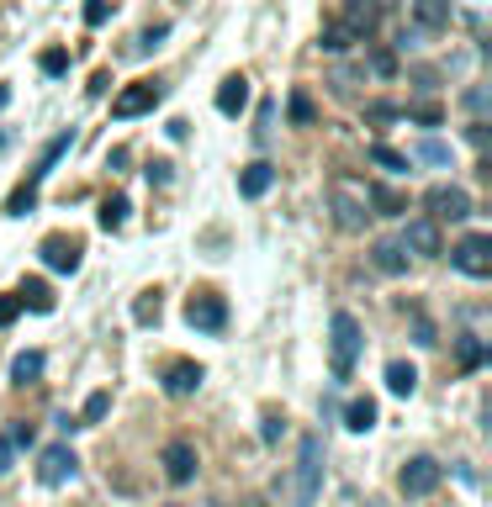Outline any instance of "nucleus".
I'll use <instances>...</instances> for the list:
<instances>
[{
  "instance_id": "nucleus-1",
  "label": "nucleus",
  "mask_w": 492,
  "mask_h": 507,
  "mask_svg": "<svg viewBox=\"0 0 492 507\" xmlns=\"http://www.w3.org/2000/svg\"><path fill=\"white\" fill-rule=\"evenodd\" d=\"M329 201H334V222L344 228V233H360L366 217H376L370 201H366V185H355V180H344V175L329 185Z\"/></svg>"
},
{
  "instance_id": "nucleus-2",
  "label": "nucleus",
  "mask_w": 492,
  "mask_h": 507,
  "mask_svg": "<svg viewBox=\"0 0 492 507\" xmlns=\"http://www.w3.org/2000/svg\"><path fill=\"white\" fill-rule=\"evenodd\" d=\"M355 355H360V323H355L349 312H334V323H329V359H334V381H349Z\"/></svg>"
},
{
  "instance_id": "nucleus-3",
  "label": "nucleus",
  "mask_w": 492,
  "mask_h": 507,
  "mask_svg": "<svg viewBox=\"0 0 492 507\" xmlns=\"http://www.w3.org/2000/svg\"><path fill=\"white\" fill-rule=\"evenodd\" d=\"M318 481H323V439L318 434H302L297 444V507H312L318 502Z\"/></svg>"
},
{
  "instance_id": "nucleus-4",
  "label": "nucleus",
  "mask_w": 492,
  "mask_h": 507,
  "mask_svg": "<svg viewBox=\"0 0 492 507\" xmlns=\"http://www.w3.org/2000/svg\"><path fill=\"white\" fill-rule=\"evenodd\" d=\"M450 265L461 269V275H471V280H487V275H492V239H487V233L461 239L456 249H450Z\"/></svg>"
},
{
  "instance_id": "nucleus-5",
  "label": "nucleus",
  "mask_w": 492,
  "mask_h": 507,
  "mask_svg": "<svg viewBox=\"0 0 492 507\" xmlns=\"http://www.w3.org/2000/svg\"><path fill=\"white\" fill-rule=\"evenodd\" d=\"M424 211H429L434 222H466L471 217V196H466L461 185H429L424 190Z\"/></svg>"
},
{
  "instance_id": "nucleus-6",
  "label": "nucleus",
  "mask_w": 492,
  "mask_h": 507,
  "mask_svg": "<svg viewBox=\"0 0 492 507\" xmlns=\"http://www.w3.org/2000/svg\"><path fill=\"white\" fill-rule=\"evenodd\" d=\"M185 323L196 333H222L228 328V301L217 297V291H196V297L185 301Z\"/></svg>"
},
{
  "instance_id": "nucleus-7",
  "label": "nucleus",
  "mask_w": 492,
  "mask_h": 507,
  "mask_svg": "<svg viewBox=\"0 0 492 507\" xmlns=\"http://www.w3.org/2000/svg\"><path fill=\"white\" fill-rule=\"evenodd\" d=\"M439 460H429V454H413L408 465H402V476H398V486H402V497H429L434 486H439Z\"/></svg>"
},
{
  "instance_id": "nucleus-8",
  "label": "nucleus",
  "mask_w": 492,
  "mask_h": 507,
  "mask_svg": "<svg viewBox=\"0 0 492 507\" xmlns=\"http://www.w3.org/2000/svg\"><path fill=\"white\" fill-rule=\"evenodd\" d=\"M159 95H164V90H159V80H138V85H127L123 95H117V101H112V117H143V112H154L159 106Z\"/></svg>"
},
{
  "instance_id": "nucleus-9",
  "label": "nucleus",
  "mask_w": 492,
  "mask_h": 507,
  "mask_svg": "<svg viewBox=\"0 0 492 507\" xmlns=\"http://www.w3.org/2000/svg\"><path fill=\"white\" fill-rule=\"evenodd\" d=\"M74 471H80V460H74L69 444H48L43 460H37V481L43 486H64V481H74Z\"/></svg>"
},
{
  "instance_id": "nucleus-10",
  "label": "nucleus",
  "mask_w": 492,
  "mask_h": 507,
  "mask_svg": "<svg viewBox=\"0 0 492 507\" xmlns=\"http://www.w3.org/2000/svg\"><path fill=\"white\" fill-rule=\"evenodd\" d=\"M37 254H43V265L59 269V275H74V269H80V239H69V233H48Z\"/></svg>"
},
{
  "instance_id": "nucleus-11",
  "label": "nucleus",
  "mask_w": 492,
  "mask_h": 507,
  "mask_svg": "<svg viewBox=\"0 0 492 507\" xmlns=\"http://www.w3.org/2000/svg\"><path fill=\"white\" fill-rule=\"evenodd\" d=\"M402 249H408V254H424V259H434V254H445V239H439V222H434V217H413V222H408V233H402Z\"/></svg>"
},
{
  "instance_id": "nucleus-12",
  "label": "nucleus",
  "mask_w": 492,
  "mask_h": 507,
  "mask_svg": "<svg viewBox=\"0 0 492 507\" xmlns=\"http://www.w3.org/2000/svg\"><path fill=\"white\" fill-rule=\"evenodd\" d=\"M159 465H164V476L175 481V486H185V481L196 476V444L191 439H170L164 454H159Z\"/></svg>"
},
{
  "instance_id": "nucleus-13",
  "label": "nucleus",
  "mask_w": 492,
  "mask_h": 507,
  "mask_svg": "<svg viewBox=\"0 0 492 507\" xmlns=\"http://www.w3.org/2000/svg\"><path fill=\"white\" fill-rule=\"evenodd\" d=\"M196 386H202V365L196 359H170L164 365V391L170 396H191Z\"/></svg>"
},
{
  "instance_id": "nucleus-14",
  "label": "nucleus",
  "mask_w": 492,
  "mask_h": 507,
  "mask_svg": "<svg viewBox=\"0 0 492 507\" xmlns=\"http://www.w3.org/2000/svg\"><path fill=\"white\" fill-rule=\"evenodd\" d=\"M376 22H381V11H376V0H344V16H339V27H349L360 43H366L370 32H376Z\"/></svg>"
},
{
  "instance_id": "nucleus-15",
  "label": "nucleus",
  "mask_w": 492,
  "mask_h": 507,
  "mask_svg": "<svg viewBox=\"0 0 492 507\" xmlns=\"http://www.w3.org/2000/svg\"><path fill=\"white\" fill-rule=\"evenodd\" d=\"M370 265L381 269V275H408V249H402V239H381L370 249Z\"/></svg>"
},
{
  "instance_id": "nucleus-16",
  "label": "nucleus",
  "mask_w": 492,
  "mask_h": 507,
  "mask_svg": "<svg viewBox=\"0 0 492 507\" xmlns=\"http://www.w3.org/2000/svg\"><path fill=\"white\" fill-rule=\"evenodd\" d=\"M244 106H249V80L244 74H228V80L217 85V112H222V117H239Z\"/></svg>"
},
{
  "instance_id": "nucleus-17",
  "label": "nucleus",
  "mask_w": 492,
  "mask_h": 507,
  "mask_svg": "<svg viewBox=\"0 0 492 507\" xmlns=\"http://www.w3.org/2000/svg\"><path fill=\"white\" fill-rule=\"evenodd\" d=\"M450 0H413V22H418V32H445L450 27Z\"/></svg>"
},
{
  "instance_id": "nucleus-18",
  "label": "nucleus",
  "mask_w": 492,
  "mask_h": 507,
  "mask_svg": "<svg viewBox=\"0 0 492 507\" xmlns=\"http://www.w3.org/2000/svg\"><path fill=\"white\" fill-rule=\"evenodd\" d=\"M276 185V164H265V159H254L244 175H239V196H249V201H260L265 190Z\"/></svg>"
},
{
  "instance_id": "nucleus-19",
  "label": "nucleus",
  "mask_w": 492,
  "mask_h": 507,
  "mask_svg": "<svg viewBox=\"0 0 492 507\" xmlns=\"http://www.w3.org/2000/svg\"><path fill=\"white\" fill-rule=\"evenodd\" d=\"M69 143H74V132H69V127H64L59 138H54V143H48V149H43V159H37V170H32V175H27V185H43V180L54 175V164H59L64 153H69Z\"/></svg>"
},
{
  "instance_id": "nucleus-20",
  "label": "nucleus",
  "mask_w": 492,
  "mask_h": 507,
  "mask_svg": "<svg viewBox=\"0 0 492 507\" xmlns=\"http://www.w3.org/2000/svg\"><path fill=\"white\" fill-rule=\"evenodd\" d=\"M366 201L381 211V217H402V211H408V196L392 190V185H366Z\"/></svg>"
},
{
  "instance_id": "nucleus-21",
  "label": "nucleus",
  "mask_w": 492,
  "mask_h": 507,
  "mask_svg": "<svg viewBox=\"0 0 492 507\" xmlns=\"http://www.w3.org/2000/svg\"><path fill=\"white\" fill-rule=\"evenodd\" d=\"M43 365H48L43 349H22V355L11 359V381H16V386H32V381L43 375Z\"/></svg>"
},
{
  "instance_id": "nucleus-22",
  "label": "nucleus",
  "mask_w": 492,
  "mask_h": 507,
  "mask_svg": "<svg viewBox=\"0 0 492 507\" xmlns=\"http://www.w3.org/2000/svg\"><path fill=\"white\" fill-rule=\"evenodd\" d=\"M387 391H392V396H413V391H418V370H413L408 359H392V365H387Z\"/></svg>"
},
{
  "instance_id": "nucleus-23",
  "label": "nucleus",
  "mask_w": 492,
  "mask_h": 507,
  "mask_svg": "<svg viewBox=\"0 0 492 507\" xmlns=\"http://www.w3.org/2000/svg\"><path fill=\"white\" fill-rule=\"evenodd\" d=\"M344 428H349V434H370V428H376V402H370V396H355V402L344 407Z\"/></svg>"
},
{
  "instance_id": "nucleus-24",
  "label": "nucleus",
  "mask_w": 492,
  "mask_h": 507,
  "mask_svg": "<svg viewBox=\"0 0 492 507\" xmlns=\"http://www.w3.org/2000/svg\"><path fill=\"white\" fill-rule=\"evenodd\" d=\"M366 153H370V164H376V170H387V175H408V153H398L392 143H381V138H376Z\"/></svg>"
},
{
  "instance_id": "nucleus-25",
  "label": "nucleus",
  "mask_w": 492,
  "mask_h": 507,
  "mask_svg": "<svg viewBox=\"0 0 492 507\" xmlns=\"http://www.w3.org/2000/svg\"><path fill=\"white\" fill-rule=\"evenodd\" d=\"M16 301H22V307H32V312H54V291H48L43 280H27V286L16 291Z\"/></svg>"
},
{
  "instance_id": "nucleus-26",
  "label": "nucleus",
  "mask_w": 492,
  "mask_h": 507,
  "mask_svg": "<svg viewBox=\"0 0 492 507\" xmlns=\"http://www.w3.org/2000/svg\"><path fill=\"white\" fill-rule=\"evenodd\" d=\"M127 196H106V201H101V228H106V233H117V228H123L127 222Z\"/></svg>"
},
{
  "instance_id": "nucleus-27",
  "label": "nucleus",
  "mask_w": 492,
  "mask_h": 507,
  "mask_svg": "<svg viewBox=\"0 0 492 507\" xmlns=\"http://www.w3.org/2000/svg\"><path fill=\"white\" fill-rule=\"evenodd\" d=\"M360 80H366V69H360V63H339L334 74H329V85H334L339 95H355V85H360Z\"/></svg>"
},
{
  "instance_id": "nucleus-28",
  "label": "nucleus",
  "mask_w": 492,
  "mask_h": 507,
  "mask_svg": "<svg viewBox=\"0 0 492 507\" xmlns=\"http://www.w3.org/2000/svg\"><path fill=\"white\" fill-rule=\"evenodd\" d=\"M349 43H360V37H355V32L349 27H323V37H318V48H323V54H344V48H349Z\"/></svg>"
},
{
  "instance_id": "nucleus-29",
  "label": "nucleus",
  "mask_w": 492,
  "mask_h": 507,
  "mask_svg": "<svg viewBox=\"0 0 492 507\" xmlns=\"http://www.w3.org/2000/svg\"><path fill=\"white\" fill-rule=\"evenodd\" d=\"M286 112H291V122H297V127H312V117H318V106H312L308 90H291V106H286Z\"/></svg>"
},
{
  "instance_id": "nucleus-30",
  "label": "nucleus",
  "mask_w": 492,
  "mask_h": 507,
  "mask_svg": "<svg viewBox=\"0 0 492 507\" xmlns=\"http://www.w3.org/2000/svg\"><path fill=\"white\" fill-rule=\"evenodd\" d=\"M32 207H37V185H27V180H22V185L11 190V201H5V211H11V217H27Z\"/></svg>"
},
{
  "instance_id": "nucleus-31",
  "label": "nucleus",
  "mask_w": 492,
  "mask_h": 507,
  "mask_svg": "<svg viewBox=\"0 0 492 507\" xmlns=\"http://www.w3.org/2000/svg\"><path fill=\"white\" fill-rule=\"evenodd\" d=\"M106 413H112V391H91V396H85V413H80V428H85V423H101Z\"/></svg>"
},
{
  "instance_id": "nucleus-32",
  "label": "nucleus",
  "mask_w": 492,
  "mask_h": 507,
  "mask_svg": "<svg viewBox=\"0 0 492 507\" xmlns=\"http://www.w3.org/2000/svg\"><path fill=\"white\" fill-rule=\"evenodd\" d=\"M456 349H461V365H466V370H477V365L487 359V349H482V338H477V333H461V338H456Z\"/></svg>"
},
{
  "instance_id": "nucleus-33",
  "label": "nucleus",
  "mask_w": 492,
  "mask_h": 507,
  "mask_svg": "<svg viewBox=\"0 0 492 507\" xmlns=\"http://www.w3.org/2000/svg\"><path fill=\"white\" fill-rule=\"evenodd\" d=\"M408 122H418V127H439V122H445V106H439V101H418V106H408Z\"/></svg>"
},
{
  "instance_id": "nucleus-34",
  "label": "nucleus",
  "mask_w": 492,
  "mask_h": 507,
  "mask_svg": "<svg viewBox=\"0 0 492 507\" xmlns=\"http://www.w3.org/2000/svg\"><path fill=\"white\" fill-rule=\"evenodd\" d=\"M133 317L138 323H159V291H143V297L133 301Z\"/></svg>"
},
{
  "instance_id": "nucleus-35",
  "label": "nucleus",
  "mask_w": 492,
  "mask_h": 507,
  "mask_svg": "<svg viewBox=\"0 0 492 507\" xmlns=\"http://www.w3.org/2000/svg\"><path fill=\"white\" fill-rule=\"evenodd\" d=\"M413 159H424V164H450V149H445L439 138H424V143H418V153H413Z\"/></svg>"
},
{
  "instance_id": "nucleus-36",
  "label": "nucleus",
  "mask_w": 492,
  "mask_h": 507,
  "mask_svg": "<svg viewBox=\"0 0 492 507\" xmlns=\"http://www.w3.org/2000/svg\"><path fill=\"white\" fill-rule=\"evenodd\" d=\"M37 69H43V74H54V80H59L64 69H69V54H64V48H48V54H43V59H37Z\"/></svg>"
},
{
  "instance_id": "nucleus-37",
  "label": "nucleus",
  "mask_w": 492,
  "mask_h": 507,
  "mask_svg": "<svg viewBox=\"0 0 492 507\" xmlns=\"http://www.w3.org/2000/svg\"><path fill=\"white\" fill-rule=\"evenodd\" d=\"M164 37H170V27L159 22V27H149V32H143V37H138V43H133V54H154V48H159V43H164Z\"/></svg>"
},
{
  "instance_id": "nucleus-38",
  "label": "nucleus",
  "mask_w": 492,
  "mask_h": 507,
  "mask_svg": "<svg viewBox=\"0 0 492 507\" xmlns=\"http://www.w3.org/2000/svg\"><path fill=\"white\" fill-rule=\"evenodd\" d=\"M280 434H286V418H280V413H265V423H260V439H265V444H276Z\"/></svg>"
},
{
  "instance_id": "nucleus-39",
  "label": "nucleus",
  "mask_w": 492,
  "mask_h": 507,
  "mask_svg": "<svg viewBox=\"0 0 492 507\" xmlns=\"http://www.w3.org/2000/svg\"><path fill=\"white\" fill-rule=\"evenodd\" d=\"M413 338H418L424 349H429V344H439V338H434V323L424 317V312H413Z\"/></svg>"
},
{
  "instance_id": "nucleus-40",
  "label": "nucleus",
  "mask_w": 492,
  "mask_h": 507,
  "mask_svg": "<svg viewBox=\"0 0 492 507\" xmlns=\"http://www.w3.org/2000/svg\"><path fill=\"white\" fill-rule=\"evenodd\" d=\"M32 439H37L32 423H11V444H16V449H32Z\"/></svg>"
},
{
  "instance_id": "nucleus-41",
  "label": "nucleus",
  "mask_w": 492,
  "mask_h": 507,
  "mask_svg": "<svg viewBox=\"0 0 492 507\" xmlns=\"http://www.w3.org/2000/svg\"><path fill=\"white\" fill-rule=\"evenodd\" d=\"M16 317H22V301H16V297H0V328H11Z\"/></svg>"
},
{
  "instance_id": "nucleus-42",
  "label": "nucleus",
  "mask_w": 492,
  "mask_h": 507,
  "mask_svg": "<svg viewBox=\"0 0 492 507\" xmlns=\"http://www.w3.org/2000/svg\"><path fill=\"white\" fill-rule=\"evenodd\" d=\"M106 16H112V5H106V0H85V22H91V27H101Z\"/></svg>"
},
{
  "instance_id": "nucleus-43",
  "label": "nucleus",
  "mask_w": 492,
  "mask_h": 507,
  "mask_svg": "<svg viewBox=\"0 0 492 507\" xmlns=\"http://www.w3.org/2000/svg\"><path fill=\"white\" fill-rule=\"evenodd\" d=\"M398 117V106H387V101H370L366 106V122H392Z\"/></svg>"
},
{
  "instance_id": "nucleus-44",
  "label": "nucleus",
  "mask_w": 492,
  "mask_h": 507,
  "mask_svg": "<svg viewBox=\"0 0 492 507\" xmlns=\"http://www.w3.org/2000/svg\"><path fill=\"white\" fill-rule=\"evenodd\" d=\"M170 175H175L170 159H154V164H149V180H154V185H170Z\"/></svg>"
},
{
  "instance_id": "nucleus-45",
  "label": "nucleus",
  "mask_w": 492,
  "mask_h": 507,
  "mask_svg": "<svg viewBox=\"0 0 492 507\" xmlns=\"http://www.w3.org/2000/svg\"><path fill=\"white\" fill-rule=\"evenodd\" d=\"M11 460H16V444H11V434H0V476L11 471Z\"/></svg>"
},
{
  "instance_id": "nucleus-46",
  "label": "nucleus",
  "mask_w": 492,
  "mask_h": 507,
  "mask_svg": "<svg viewBox=\"0 0 492 507\" xmlns=\"http://www.w3.org/2000/svg\"><path fill=\"white\" fill-rule=\"evenodd\" d=\"M466 106H471V112L482 117V112H487V90H482V85H477V90H466Z\"/></svg>"
},
{
  "instance_id": "nucleus-47",
  "label": "nucleus",
  "mask_w": 492,
  "mask_h": 507,
  "mask_svg": "<svg viewBox=\"0 0 492 507\" xmlns=\"http://www.w3.org/2000/svg\"><path fill=\"white\" fill-rule=\"evenodd\" d=\"M5 101H11V90H5V85H0V106H5Z\"/></svg>"
}]
</instances>
